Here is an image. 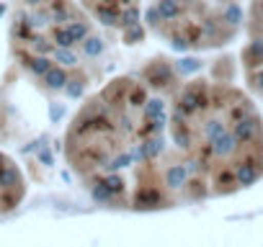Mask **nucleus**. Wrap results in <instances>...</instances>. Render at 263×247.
Instances as JSON below:
<instances>
[{
	"label": "nucleus",
	"instance_id": "1",
	"mask_svg": "<svg viewBox=\"0 0 263 247\" xmlns=\"http://www.w3.org/2000/svg\"><path fill=\"white\" fill-rule=\"evenodd\" d=\"M235 137H237V142H253L255 139V134H258V118L250 113V116H245V118H237V123H235V132H232Z\"/></svg>",
	"mask_w": 263,
	"mask_h": 247
},
{
	"label": "nucleus",
	"instance_id": "2",
	"mask_svg": "<svg viewBox=\"0 0 263 247\" xmlns=\"http://www.w3.org/2000/svg\"><path fill=\"white\" fill-rule=\"evenodd\" d=\"M235 150H237V137L230 134V132H222V134H217V137L212 139V152L219 155V157H227V155H232Z\"/></svg>",
	"mask_w": 263,
	"mask_h": 247
},
{
	"label": "nucleus",
	"instance_id": "3",
	"mask_svg": "<svg viewBox=\"0 0 263 247\" xmlns=\"http://www.w3.org/2000/svg\"><path fill=\"white\" fill-rule=\"evenodd\" d=\"M201 106H204V98H201V93H199V90H186V93L181 95V108H183L186 113L199 111Z\"/></svg>",
	"mask_w": 263,
	"mask_h": 247
},
{
	"label": "nucleus",
	"instance_id": "4",
	"mask_svg": "<svg viewBox=\"0 0 263 247\" xmlns=\"http://www.w3.org/2000/svg\"><path fill=\"white\" fill-rule=\"evenodd\" d=\"M235 178H237V183H240V186H250V183H255L258 170H255V165H253V162H245V165H237Z\"/></svg>",
	"mask_w": 263,
	"mask_h": 247
},
{
	"label": "nucleus",
	"instance_id": "5",
	"mask_svg": "<svg viewBox=\"0 0 263 247\" xmlns=\"http://www.w3.org/2000/svg\"><path fill=\"white\" fill-rule=\"evenodd\" d=\"M165 180H168V186H171V188H181V186L186 183V168H181V165H173V168L168 170Z\"/></svg>",
	"mask_w": 263,
	"mask_h": 247
},
{
	"label": "nucleus",
	"instance_id": "6",
	"mask_svg": "<svg viewBox=\"0 0 263 247\" xmlns=\"http://www.w3.org/2000/svg\"><path fill=\"white\" fill-rule=\"evenodd\" d=\"M160 203V196L155 193V191H142V193H137V209H153V206H158Z\"/></svg>",
	"mask_w": 263,
	"mask_h": 247
},
{
	"label": "nucleus",
	"instance_id": "7",
	"mask_svg": "<svg viewBox=\"0 0 263 247\" xmlns=\"http://www.w3.org/2000/svg\"><path fill=\"white\" fill-rule=\"evenodd\" d=\"M158 16H160V18H176V16H178L176 0H160V3H158Z\"/></svg>",
	"mask_w": 263,
	"mask_h": 247
},
{
	"label": "nucleus",
	"instance_id": "8",
	"mask_svg": "<svg viewBox=\"0 0 263 247\" xmlns=\"http://www.w3.org/2000/svg\"><path fill=\"white\" fill-rule=\"evenodd\" d=\"M54 59H57L60 65H65V67L78 65V57L70 52V47H60V49H54Z\"/></svg>",
	"mask_w": 263,
	"mask_h": 247
},
{
	"label": "nucleus",
	"instance_id": "9",
	"mask_svg": "<svg viewBox=\"0 0 263 247\" xmlns=\"http://www.w3.org/2000/svg\"><path fill=\"white\" fill-rule=\"evenodd\" d=\"M44 77H47V85H49V88H54V90H57V88H65V83H67L65 70H49Z\"/></svg>",
	"mask_w": 263,
	"mask_h": 247
},
{
	"label": "nucleus",
	"instance_id": "10",
	"mask_svg": "<svg viewBox=\"0 0 263 247\" xmlns=\"http://www.w3.org/2000/svg\"><path fill=\"white\" fill-rule=\"evenodd\" d=\"M160 113H165V103H163L160 98H153V100L145 103V116H147V118H158Z\"/></svg>",
	"mask_w": 263,
	"mask_h": 247
},
{
	"label": "nucleus",
	"instance_id": "11",
	"mask_svg": "<svg viewBox=\"0 0 263 247\" xmlns=\"http://www.w3.org/2000/svg\"><path fill=\"white\" fill-rule=\"evenodd\" d=\"M96 16H98V21H101V24H106V26H114V24L119 21V18H116V13H114L111 8H103V6H101V8H96Z\"/></svg>",
	"mask_w": 263,
	"mask_h": 247
},
{
	"label": "nucleus",
	"instance_id": "12",
	"mask_svg": "<svg viewBox=\"0 0 263 247\" xmlns=\"http://www.w3.org/2000/svg\"><path fill=\"white\" fill-rule=\"evenodd\" d=\"M119 21H121L126 29H129V26H135V24H140V11H137V8H126V11L121 13Z\"/></svg>",
	"mask_w": 263,
	"mask_h": 247
},
{
	"label": "nucleus",
	"instance_id": "13",
	"mask_svg": "<svg viewBox=\"0 0 263 247\" xmlns=\"http://www.w3.org/2000/svg\"><path fill=\"white\" fill-rule=\"evenodd\" d=\"M129 162H132V155H119V157H114V160H108V162H106V170H111V173H114V170L126 168Z\"/></svg>",
	"mask_w": 263,
	"mask_h": 247
},
{
	"label": "nucleus",
	"instance_id": "14",
	"mask_svg": "<svg viewBox=\"0 0 263 247\" xmlns=\"http://www.w3.org/2000/svg\"><path fill=\"white\" fill-rule=\"evenodd\" d=\"M54 42H57L60 47H72V44H75V39H72V34H70L67 29H57V31H54Z\"/></svg>",
	"mask_w": 263,
	"mask_h": 247
},
{
	"label": "nucleus",
	"instance_id": "15",
	"mask_svg": "<svg viewBox=\"0 0 263 247\" xmlns=\"http://www.w3.org/2000/svg\"><path fill=\"white\" fill-rule=\"evenodd\" d=\"M83 47H85V54H90V57H96V54H101V49H103V44H101V39H96V36H88Z\"/></svg>",
	"mask_w": 263,
	"mask_h": 247
},
{
	"label": "nucleus",
	"instance_id": "16",
	"mask_svg": "<svg viewBox=\"0 0 263 247\" xmlns=\"http://www.w3.org/2000/svg\"><path fill=\"white\" fill-rule=\"evenodd\" d=\"M31 70H34L36 75H47V72L52 70V62H49L47 57H39V59H34V62H31Z\"/></svg>",
	"mask_w": 263,
	"mask_h": 247
},
{
	"label": "nucleus",
	"instance_id": "17",
	"mask_svg": "<svg viewBox=\"0 0 263 247\" xmlns=\"http://www.w3.org/2000/svg\"><path fill=\"white\" fill-rule=\"evenodd\" d=\"M199 67H201V62H199V59H181V62H178V72H181V75L196 72Z\"/></svg>",
	"mask_w": 263,
	"mask_h": 247
},
{
	"label": "nucleus",
	"instance_id": "18",
	"mask_svg": "<svg viewBox=\"0 0 263 247\" xmlns=\"http://www.w3.org/2000/svg\"><path fill=\"white\" fill-rule=\"evenodd\" d=\"M67 31L72 34V39H75V42H80V39H85V36H88V26H85V24H70V26H67Z\"/></svg>",
	"mask_w": 263,
	"mask_h": 247
},
{
	"label": "nucleus",
	"instance_id": "19",
	"mask_svg": "<svg viewBox=\"0 0 263 247\" xmlns=\"http://www.w3.org/2000/svg\"><path fill=\"white\" fill-rule=\"evenodd\" d=\"M111 196H114V193L108 191V186H106V183H98V186H93V198H96V201H108Z\"/></svg>",
	"mask_w": 263,
	"mask_h": 247
},
{
	"label": "nucleus",
	"instance_id": "20",
	"mask_svg": "<svg viewBox=\"0 0 263 247\" xmlns=\"http://www.w3.org/2000/svg\"><path fill=\"white\" fill-rule=\"evenodd\" d=\"M224 132V123H219V121H209L206 127H204V134L209 137V139H214L217 134H222Z\"/></svg>",
	"mask_w": 263,
	"mask_h": 247
},
{
	"label": "nucleus",
	"instance_id": "21",
	"mask_svg": "<svg viewBox=\"0 0 263 247\" xmlns=\"http://www.w3.org/2000/svg\"><path fill=\"white\" fill-rule=\"evenodd\" d=\"M145 147H147V157H158L163 152V139H150Z\"/></svg>",
	"mask_w": 263,
	"mask_h": 247
},
{
	"label": "nucleus",
	"instance_id": "22",
	"mask_svg": "<svg viewBox=\"0 0 263 247\" xmlns=\"http://www.w3.org/2000/svg\"><path fill=\"white\" fill-rule=\"evenodd\" d=\"M224 18H227L230 24H240V21H242V13H240L237 6H230V8L224 11Z\"/></svg>",
	"mask_w": 263,
	"mask_h": 247
},
{
	"label": "nucleus",
	"instance_id": "23",
	"mask_svg": "<svg viewBox=\"0 0 263 247\" xmlns=\"http://www.w3.org/2000/svg\"><path fill=\"white\" fill-rule=\"evenodd\" d=\"M142 39V29L135 24V26H129V31H126V42L129 44H135V42H140Z\"/></svg>",
	"mask_w": 263,
	"mask_h": 247
},
{
	"label": "nucleus",
	"instance_id": "24",
	"mask_svg": "<svg viewBox=\"0 0 263 247\" xmlns=\"http://www.w3.org/2000/svg\"><path fill=\"white\" fill-rule=\"evenodd\" d=\"M80 93H83V85H80L78 80H70V85H67V95H70V98H78Z\"/></svg>",
	"mask_w": 263,
	"mask_h": 247
},
{
	"label": "nucleus",
	"instance_id": "25",
	"mask_svg": "<svg viewBox=\"0 0 263 247\" xmlns=\"http://www.w3.org/2000/svg\"><path fill=\"white\" fill-rule=\"evenodd\" d=\"M103 183L108 186V191H111V193H119V191H121V180H119L116 175H111V178H108V180H103Z\"/></svg>",
	"mask_w": 263,
	"mask_h": 247
},
{
	"label": "nucleus",
	"instance_id": "26",
	"mask_svg": "<svg viewBox=\"0 0 263 247\" xmlns=\"http://www.w3.org/2000/svg\"><path fill=\"white\" fill-rule=\"evenodd\" d=\"M176 142H178L181 147H189V134H186V129H176Z\"/></svg>",
	"mask_w": 263,
	"mask_h": 247
},
{
	"label": "nucleus",
	"instance_id": "27",
	"mask_svg": "<svg viewBox=\"0 0 263 247\" xmlns=\"http://www.w3.org/2000/svg\"><path fill=\"white\" fill-rule=\"evenodd\" d=\"M248 54H253V57H263V42H253L250 49H248Z\"/></svg>",
	"mask_w": 263,
	"mask_h": 247
},
{
	"label": "nucleus",
	"instance_id": "28",
	"mask_svg": "<svg viewBox=\"0 0 263 247\" xmlns=\"http://www.w3.org/2000/svg\"><path fill=\"white\" fill-rule=\"evenodd\" d=\"M132 157H135V160H145V157H147V147H145V145H137L135 152H132Z\"/></svg>",
	"mask_w": 263,
	"mask_h": 247
},
{
	"label": "nucleus",
	"instance_id": "29",
	"mask_svg": "<svg viewBox=\"0 0 263 247\" xmlns=\"http://www.w3.org/2000/svg\"><path fill=\"white\" fill-rule=\"evenodd\" d=\"M67 18H70V13L65 8H54V21H67Z\"/></svg>",
	"mask_w": 263,
	"mask_h": 247
},
{
	"label": "nucleus",
	"instance_id": "30",
	"mask_svg": "<svg viewBox=\"0 0 263 247\" xmlns=\"http://www.w3.org/2000/svg\"><path fill=\"white\" fill-rule=\"evenodd\" d=\"M129 100L135 103V106H140V103L145 100V93H142V90H135V93H132V98H129Z\"/></svg>",
	"mask_w": 263,
	"mask_h": 247
},
{
	"label": "nucleus",
	"instance_id": "31",
	"mask_svg": "<svg viewBox=\"0 0 263 247\" xmlns=\"http://www.w3.org/2000/svg\"><path fill=\"white\" fill-rule=\"evenodd\" d=\"M36 49L42 52V54H47V52H52V47L44 42V39H36Z\"/></svg>",
	"mask_w": 263,
	"mask_h": 247
},
{
	"label": "nucleus",
	"instance_id": "32",
	"mask_svg": "<svg viewBox=\"0 0 263 247\" xmlns=\"http://www.w3.org/2000/svg\"><path fill=\"white\" fill-rule=\"evenodd\" d=\"M39 160H42L44 165H52V155H49V150H39Z\"/></svg>",
	"mask_w": 263,
	"mask_h": 247
},
{
	"label": "nucleus",
	"instance_id": "33",
	"mask_svg": "<svg viewBox=\"0 0 263 247\" xmlns=\"http://www.w3.org/2000/svg\"><path fill=\"white\" fill-rule=\"evenodd\" d=\"M62 113H65V111H62V106H52V108H49V116H52V118H60Z\"/></svg>",
	"mask_w": 263,
	"mask_h": 247
},
{
	"label": "nucleus",
	"instance_id": "34",
	"mask_svg": "<svg viewBox=\"0 0 263 247\" xmlns=\"http://www.w3.org/2000/svg\"><path fill=\"white\" fill-rule=\"evenodd\" d=\"M186 47H189V44H186L183 39H176V42H173V49H176V52H183Z\"/></svg>",
	"mask_w": 263,
	"mask_h": 247
},
{
	"label": "nucleus",
	"instance_id": "35",
	"mask_svg": "<svg viewBox=\"0 0 263 247\" xmlns=\"http://www.w3.org/2000/svg\"><path fill=\"white\" fill-rule=\"evenodd\" d=\"M253 83H255V88H258V90H263V70L253 77Z\"/></svg>",
	"mask_w": 263,
	"mask_h": 247
},
{
	"label": "nucleus",
	"instance_id": "36",
	"mask_svg": "<svg viewBox=\"0 0 263 247\" xmlns=\"http://www.w3.org/2000/svg\"><path fill=\"white\" fill-rule=\"evenodd\" d=\"M147 18H150V24H158V8L147 11Z\"/></svg>",
	"mask_w": 263,
	"mask_h": 247
},
{
	"label": "nucleus",
	"instance_id": "37",
	"mask_svg": "<svg viewBox=\"0 0 263 247\" xmlns=\"http://www.w3.org/2000/svg\"><path fill=\"white\" fill-rule=\"evenodd\" d=\"M196 168H199L196 162H189V165H186V173H196Z\"/></svg>",
	"mask_w": 263,
	"mask_h": 247
},
{
	"label": "nucleus",
	"instance_id": "38",
	"mask_svg": "<svg viewBox=\"0 0 263 247\" xmlns=\"http://www.w3.org/2000/svg\"><path fill=\"white\" fill-rule=\"evenodd\" d=\"M29 3H42V0H29Z\"/></svg>",
	"mask_w": 263,
	"mask_h": 247
}]
</instances>
